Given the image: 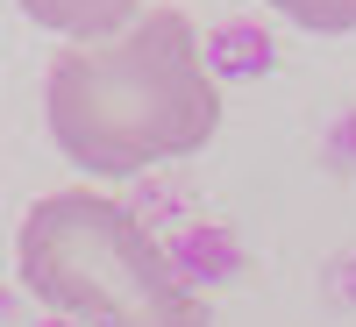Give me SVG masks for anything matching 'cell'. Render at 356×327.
<instances>
[{"instance_id": "cell-4", "label": "cell", "mask_w": 356, "mask_h": 327, "mask_svg": "<svg viewBox=\"0 0 356 327\" xmlns=\"http://www.w3.org/2000/svg\"><path fill=\"white\" fill-rule=\"evenodd\" d=\"M271 8L307 36H349L356 28V0H271Z\"/></svg>"}, {"instance_id": "cell-2", "label": "cell", "mask_w": 356, "mask_h": 327, "mask_svg": "<svg viewBox=\"0 0 356 327\" xmlns=\"http://www.w3.org/2000/svg\"><path fill=\"white\" fill-rule=\"evenodd\" d=\"M15 271L29 299L79 327H214L207 299L143 228V214L86 185L43 192L22 214Z\"/></svg>"}, {"instance_id": "cell-3", "label": "cell", "mask_w": 356, "mask_h": 327, "mask_svg": "<svg viewBox=\"0 0 356 327\" xmlns=\"http://www.w3.org/2000/svg\"><path fill=\"white\" fill-rule=\"evenodd\" d=\"M15 8L36 28L65 36V43H107V36H122L150 0H15Z\"/></svg>"}, {"instance_id": "cell-1", "label": "cell", "mask_w": 356, "mask_h": 327, "mask_svg": "<svg viewBox=\"0 0 356 327\" xmlns=\"http://www.w3.org/2000/svg\"><path fill=\"white\" fill-rule=\"evenodd\" d=\"M43 121L86 178H136L207 150L221 128V85L193 15L143 8L107 43H65L43 72Z\"/></svg>"}]
</instances>
